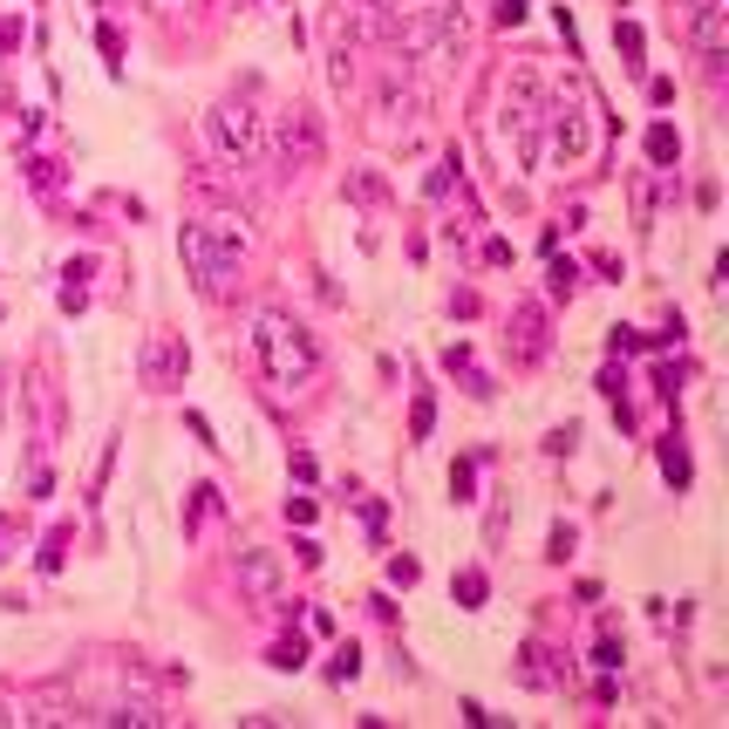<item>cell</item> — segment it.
Returning a JSON list of instances; mask_svg holds the SVG:
<instances>
[{
    "label": "cell",
    "mask_w": 729,
    "mask_h": 729,
    "mask_svg": "<svg viewBox=\"0 0 729 729\" xmlns=\"http://www.w3.org/2000/svg\"><path fill=\"white\" fill-rule=\"evenodd\" d=\"M96 42H103V55H109V68H124V34H116V28H96Z\"/></svg>",
    "instance_id": "d4e9b609"
},
{
    "label": "cell",
    "mask_w": 729,
    "mask_h": 729,
    "mask_svg": "<svg viewBox=\"0 0 729 729\" xmlns=\"http://www.w3.org/2000/svg\"><path fill=\"white\" fill-rule=\"evenodd\" d=\"M416 573H423V566H416V559H402V552L389 559V580H395V587H416Z\"/></svg>",
    "instance_id": "4316f807"
},
{
    "label": "cell",
    "mask_w": 729,
    "mask_h": 729,
    "mask_svg": "<svg viewBox=\"0 0 729 729\" xmlns=\"http://www.w3.org/2000/svg\"><path fill=\"white\" fill-rule=\"evenodd\" d=\"M320 150H328V137H320V116L294 103V109H287V116L273 124V171L294 184V178L320 171Z\"/></svg>",
    "instance_id": "8992f818"
},
{
    "label": "cell",
    "mask_w": 729,
    "mask_h": 729,
    "mask_svg": "<svg viewBox=\"0 0 729 729\" xmlns=\"http://www.w3.org/2000/svg\"><path fill=\"white\" fill-rule=\"evenodd\" d=\"M287 525H314V498H287Z\"/></svg>",
    "instance_id": "f546056e"
},
{
    "label": "cell",
    "mask_w": 729,
    "mask_h": 729,
    "mask_svg": "<svg viewBox=\"0 0 729 729\" xmlns=\"http://www.w3.org/2000/svg\"><path fill=\"white\" fill-rule=\"evenodd\" d=\"M647 157H655V165H675V157H682V144H675V130H668V124L647 130Z\"/></svg>",
    "instance_id": "5bb4252c"
},
{
    "label": "cell",
    "mask_w": 729,
    "mask_h": 729,
    "mask_svg": "<svg viewBox=\"0 0 729 729\" xmlns=\"http://www.w3.org/2000/svg\"><path fill=\"white\" fill-rule=\"evenodd\" d=\"M0 722H28V709H14L8 696H0Z\"/></svg>",
    "instance_id": "1f68e13d"
},
{
    "label": "cell",
    "mask_w": 729,
    "mask_h": 729,
    "mask_svg": "<svg viewBox=\"0 0 729 729\" xmlns=\"http://www.w3.org/2000/svg\"><path fill=\"white\" fill-rule=\"evenodd\" d=\"M246 246H253V232H246V219H232V212H205V219H191V225H184V239H178V253H184L191 279H198L205 294H225V279L239 273Z\"/></svg>",
    "instance_id": "7a4b0ae2"
},
{
    "label": "cell",
    "mask_w": 729,
    "mask_h": 729,
    "mask_svg": "<svg viewBox=\"0 0 729 729\" xmlns=\"http://www.w3.org/2000/svg\"><path fill=\"white\" fill-rule=\"evenodd\" d=\"M348 198H361V205H382V198H389V184H382L376 171H355V178H348Z\"/></svg>",
    "instance_id": "4fadbf2b"
},
{
    "label": "cell",
    "mask_w": 729,
    "mask_h": 729,
    "mask_svg": "<svg viewBox=\"0 0 729 729\" xmlns=\"http://www.w3.org/2000/svg\"><path fill=\"white\" fill-rule=\"evenodd\" d=\"M457 178H464V165H457V150H451V157H443V165L430 171V198H443V191H451Z\"/></svg>",
    "instance_id": "ac0fdd59"
},
{
    "label": "cell",
    "mask_w": 729,
    "mask_h": 729,
    "mask_svg": "<svg viewBox=\"0 0 729 729\" xmlns=\"http://www.w3.org/2000/svg\"><path fill=\"white\" fill-rule=\"evenodd\" d=\"M593 668H606V675L621 668V641H614V634H600V641H593Z\"/></svg>",
    "instance_id": "44dd1931"
},
{
    "label": "cell",
    "mask_w": 729,
    "mask_h": 729,
    "mask_svg": "<svg viewBox=\"0 0 729 729\" xmlns=\"http://www.w3.org/2000/svg\"><path fill=\"white\" fill-rule=\"evenodd\" d=\"M266 668H279V675H300V668H307V641H300V634L273 641V647H266Z\"/></svg>",
    "instance_id": "8fae6325"
},
{
    "label": "cell",
    "mask_w": 729,
    "mask_h": 729,
    "mask_svg": "<svg viewBox=\"0 0 729 729\" xmlns=\"http://www.w3.org/2000/svg\"><path fill=\"white\" fill-rule=\"evenodd\" d=\"M355 675H361V655H355V647H341V655L328 662V682H341V688H348Z\"/></svg>",
    "instance_id": "ffe728a7"
},
{
    "label": "cell",
    "mask_w": 729,
    "mask_h": 729,
    "mask_svg": "<svg viewBox=\"0 0 729 729\" xmlns=\"http://www.w3.org/2000/svg\"><path fill=\"white\" fill-rule=\"evenodd\" d=\"M253 355H260V369H266L273 389H307L320 376V341L300 328L294 314H279V307H266L253 320Z\"/></svg>",
    "instance_id": "3957f363"
},
{
    "label": "cell",
    "mask_w": 729,
    "mask_h": 729,
    "mask_svg": "<svg viewBox=\"0 0 729 729\" xmlns=\"http://www.w3.org/2000/svg\"><path fill=\"white\" fill-rule=\"evenodd\" d=\"M184 369H191V355H184V335L157 328V335L144 341V361H137L144 389H184Z\"/></svg>",
    "instance_id": "52a82bcc"
},
{
    "label": "cell",
    "mask_w": 729,
    "mask_h": 729,
    "mask_svg": "<svg viewBox=\"0 0 729 729\" xmlns=\"http://www.w3.org/2000/svg\"><path fill=\"white\" fill-rule=\"evenodd\" d=\"M484 593H492V580H484L477 566H471V573H457V600H464V606H484Z\"/></svg>",
    "instance_id": "e0dca14e"
},
{
    "label": "cell",
    "mask_w": 729,
    "mask_h": 729,
    "mask_svg": "<svg viewBox=\"0 0 729 729\" xmlns=\"http://www.w3.org/2000/svg\"><path fill=\"white\" fill-rule=\"evenodd\" d=\"M573 287H580V266H573V260H552V279H546V294H552V300H566Z\"/></svg>",
    "instance_id": "2e32d148"
},
{
    "label": "cell",
    "mask_w": 729,
    "mask_h": 729,
    "mask_svg": "<svg viewBox=\"0 0 729 729\" xmlns=\"http://www.w3.org/2000/svg\"><path fill=\"white\" fill-rule=\"evenodd\" d=\"M511 348H518V361H546V307L539 300H525L518 314H511Z\"/></svg>",
    "instance_id": "30bf717a"
},
{
    "label": "cell",
    "mask_w": 729,
    "mask_h": 729,
    "mask_svg": "<svg viewBox=\"0 0 729 729\" xmlns=\"http://www.w3.org/2000/svg\"><path fill=\"white\" fill-rule=\"evenodd\" d=\"M430 423H436V410H430V395H416V410H410V436L423 443V436H430Z\"/></svg>",
    "instance_id": "cb8c5ba5"
},
{
    "label": "cell",
    "mask_w": 729,
    "mask_h": 729,
    "mask_svg": "<svg viewBox=\"0 0 729 729\" xmlns=\"http://www.w3.org/2000/svg\"><path fill=\"white\" fill-rule=\"evenodd\" d=\"M566 552H573V525H552V552L546 559H566Z\"/></svg>",
    "instance_id": "f1b7e54d"
},
{
    "label": "cell",
    "mask_w": 729,
    "mask_h": 729,
    "mask_svg": "<svg viewBox=\"0 0 729 729\" xmlns=\"http://www.w3.org/2000/svg\"><path fill=\"white\" fill-rule=\"evenodd\" d=\"M376 116L395 130L402 124V137H410V116H416V89H410V68L402 62H382L376 68Z\"/></svg>",
    "instance_id": "ba28073f"
},
{
    "label": "cell",
    "mask_w": 729,
    "mask_h": 729,
    "mask_svg": "<svg viewBox=\"0 0 729 729\" xmlns=\"http://www.w3.org/2000/svg\"><path fill=\"white\" fill-rule=\"evenodd\" d=\"M205 130H212V150L225 157L232 171H253L260 157H266V124H260V109H253L246 96H225V103H212Z\"/></svg>",
    "instance_id": "5b68a950"
},
{
    "label": "cell",
    "mask_w": 729,
    "mask_h": 729,
    "mask_svg": "<svg viewBox=\"0 0 729 729\" xmlns=\"http://www.w3.org/2000/svg\"><path fill=\"white\" fill-rule=\"evenodd\" d=\"M539 116H546L539 68L518 62L511 75H498V96H492V150H498L505 178L511 171H532V157H539Z\"/></svg>",
    "instance_id": "6da1fadb"
},
{
    "label": "cell",
    "mask_w": 729,
    "mask_h": 729,
    "mask_svg": "<svg viewBox=\"0 0 729 729\" xmlns=\"http://www.w3.org/2000/svg\"><path fill=\"white\" fill-rule=\"evenodd\" d=\"M614 42L627 49V68H641V28H634V21H621V28H614Z\"/></svg>",
    "instance_id": "603a6c76"
},
{
    "label": "cell",
    "mask_w": 729,
    "mask_h": 729,
    "mask_svg": "<svg viewBox=\"0 0 729 729\" xmlns=\"http://www.w3.org/2000/svg\"><path fill=\"white\" fill-rule=\"evenodd\" d=\"M662 477L675 484V492H682L688 477H696V471H688V451H682V436H668V443H662Z\"/></svg>",
    "instance_id": "7c38bea8"
},
{
    "label": "cell",
    "mask_w": 729,
    "mask_h": 729,
    "mask_svg": "<svg viewBox=\"0 0 729 729\" xmlns=\"http://www.w3.org/2000/svg\"><path fill=\"white\" fill-rule=\"evenodd\" d=\"M525 21V0H498V28H518Z\"/></svg>",
    "instance_id": "4dcf8cb0"
},
{
    "label": "cell",
    "mask_w": 729,
    "mask_h": 729,
    "mask_svg": "<svg viewBox=\"0 0 729 729\" xmlns=\"http://www.w3.org/2000/svg\"><path fill=\"white\" fill-rule=\"evenodd\" d=\"M21 34H28L21 21H0V55H14V49H21Z\"/></svg>",
    "instance_id": "83f0119b"
},
{
    "label": "cell",
    "mask_w": 729,
    "mask_h": 729,
    "mask_svg": "<svg viewBox=\"0 0 729 729\" xmlns=\"http://www.w3.org/2000/svg\"><path fill=\"white\" fill-rule=\"evenodd\" d=\"M634 219L655 225V184H647V178H634Z\"/></svg>",
    "instance_id": "7402d4cb"
},
{
    "label": "cell",
    "mask_w": 729,
    "mask_h": 729,
    "mask_svg": "<svg viewBox=\"0 0 729 729\" xmlns=\"http://www.w3.org/2000/svg\"><path fill=\"white\" fill-rule=\"evenodd\" d=\"M232 573H239V593L246 600H279V580H287V566H279V552H239L232 559Z\"/></svg>",
    "instance_id": "9c48e42d"
},
{
    "label": "cell",
    "mask_w": 729,
    "mask_h": 729,
    "mask_svg": "<svg viewBox=\"0 0 729 729\" xmlns=\"http://www.w3.org/2000/svg\"><path fill=\"white\" fill-rule=\"evenodd\" d=\"M539 157H546L552 171H573V165L593 157V103L580 96V83L559 89L546 103V116H539Z\"/></svg>",
    "instance_id": "277c9868"
},
{
    "label": "cell",
    "mask_w": 729,
    "mask_h": 729,
    "mask_svg": "<svg viewBox=\"0 0 729 729\" xmlns=\"http://www.w3.org/2000/svg\"><path fill=\"white\" fill-rule=\"evenodd\" d=\"M471 492H477V464H451V498L471 505Z\"/></svg>",
    "instance_id": "d6986e66"
},
{
    "label": "cell",
    "mask_w": 729,
    "mask_h": 729,
    "mask_svg": "<svg viewBox=\"0 0 729 729\" xmlns=\"http://www.w3.org/2000/svg\"><path fill=\"white\" fill-rule=\"evenodd\" d=\"M573 443H580V430L566 423V430H552V436H546V451H552V457H573Z\"/></svg>",
    "instance_id": "484cf974"
},
{
    "label": "cell",
    "mask_w": 729,
    "mask_h": 729,
    "mask_svg": "<svg viewBox=\"0 0 729 729\" xmlns=\"http://www.w3.org/2000/svg\"><path fill=\"white\" fill-rule=\"evenodd\" d=\"M62 559H68V525H55L42 539V573H62Z\"/></svg>",
    "instance_id": "9a60e30c"
}]
</instances>
